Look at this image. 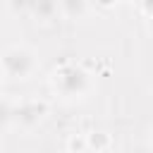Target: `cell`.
I'll return each mask as SVG.
<instances>
[{"instance_id": "11", "label": "cell", "mask_w": 153, "mask_h": 153, "mask_svg": "<svg viewBox=\"0 0 153 153\" xmlns=\"http://www.w3.org/2000/svg\"><path fill=\"white\" fill-rule=\"evenodd\" d=\"M151 31H153V19H151Z\"/></svg>"}, {"instance_id": "9", "label": "cell", "mask_w": 153, "mask_h": 153, "mask_svg": "<svg viewBox=\"0 0 153 153\" xmlns=\"http://www.w3.org/2000/svg\"><path fill=\"white\" fill-rule=\"evenodd\" d=\"M93 2H96L98 7H103V10H110V7H115L120 0H93Z\"/></svg>"}, {"instance_id": "5", "label": "cell", "mask_w": 153, "mask_h": 153, "mask_svg": "<svg viewBox=\"0 0 153 153\" xmlns=\"http://www.w3.org/2000/svg\"><path fill=\"white\" fill-rule=\"evenodd\" d=\"M60 12L67 19H81L88 12V0H60Z\"/></svg>"}, {"instance_id": "1", "label": "cell", "mask_w": 153, "mask_h": 153, "mask_svg": "<svg viewBox=\"0 0 153 153\" xmlns=\"http://www.w3.org/2000/svg\"><path fill=\"white\" fill-rule=\"evenodd\" d=\"M50 86L62 100H81V98H86L91 93L93 79L81 65L67 60V62H62V65H57L53 69Z\"/></svg>"}, {"instance_id": "8", "label": "cell", "mask_w": 153, "mask_h": 153, "mask_svg": "<svg viewBox=\"0 0 153 153\" xmlns=\"http://www.w3.org/2000/svg\"><path fill=\"white\" fill-rule=\"evenodd\" d=\"M139 7L148 19H153V0H139Z\"/></svg>"}, {"instance_id": "7", "label": "cell", "mask_w": 153, "mask_h": 153, "mask_svg": "<svg viewBox=\"0 0 153 153\" xmlns=\"http://www.w3.org/2000/svg\"><path fill=\"white\" fill-rule=\"evenodd\" d=\"M67 151H69V153H86V151H88V139H86V134H69V139H67Z\"/></svg>"}, {"instance_id": "6", "label": "cell", "mask_w": 153, "mask_h": 153, "mask_svg": "<svg viewBox=\"0 0 153 153\" xmlns=\"http://www.w3.org/2000/svg\"><path fill=\"white\" fill-rule=\"evenodd\" d=\"M86 139H88V148L91 151H96V153H100V151H108L110 148V143H112V139H110V134L108 131H88L86 134Z\"/></svg>"}, {"instance_id": "2", "label": "cell", "mask_w": 153, "mask_h": 153, "mask_svg": "<svg viewBox=\"0 0 153 153\" xmlns=\"http://www.w3.org/2000/svg\"><path fill=\"white\" fill-rule=\"evenodd\" d=\"M48 103L45 100H41V98H31V100H19V103H10V100H5L2 103V120H5V124L10 127V124H17L19 129H24V131H31V129H36L43 120H45V115H48Z\"/></svg>"}, {"instance_id": "3", "label": "cell", "mask_w": 153, "mask_h": 153, "mask_svg": "<svg viewBox=\"0 0 153 153\" xmlns=\"http://www.w3.org/2000/svg\"><path fill=\"white\" fill-rule=\"evenodd\" d=\"M0 67H2V76L7 81H22L29 79L36 69H38V57L29 45H7L2 57H0Z\"/></svg>"}, {"instance_id": "10", "label": "cell", "mask_w": 153, "mask_h": 153, "mask_svg": "<svg viewBox=\"0 0 153 153\" xmlns=\"http://www.w3.org/2000/svg\"><path fill=\"white\" fill-rule=\"evenodd\" d=\"M151 141H153V127H151Z\"/></svg>"}, {"instance_id": "4", "label": "cell", "mask_w": 153, "mask_h": 153, "mask_svg": "<svg viewBox=\"0 0 153 153\" xmlns=\"http://www.w3.org/2000/svg\"><path fill=\"white\" fill-rule=\"evenodd\" d=\"M29 5H31V14L36 17V22H50L60 12V0H31Z\"/></svg>"}]
</instances>
